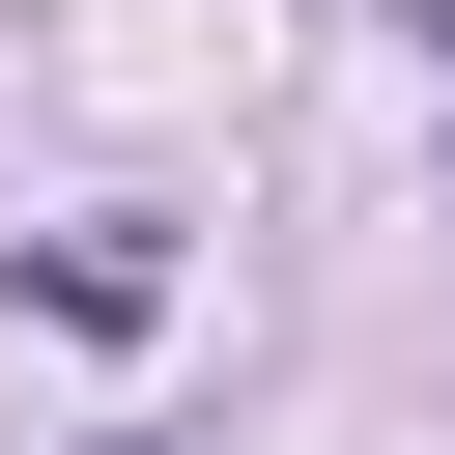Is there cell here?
Instances as JSON below:
<instances>
[{
    "instance_id": "obj_1",
    "label": "cell",
    "mask_w": 455,
    "mask_h": 455,
    "mask_svg": "<svg viewBox=\"0 0 455 455\" xmlns=\"http://www.w3.org/2000/svg\"><path fill=\"white\" fill-rule=\"evenodd\" d=\"M28 313H57V341H142V313H171V228H57Z\"/></svg>"
}]
</instances>
